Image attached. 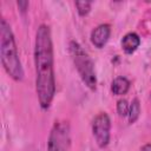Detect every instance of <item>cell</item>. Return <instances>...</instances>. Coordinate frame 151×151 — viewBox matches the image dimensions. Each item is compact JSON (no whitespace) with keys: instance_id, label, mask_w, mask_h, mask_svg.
<instances>
[{"instance_id":"7a4b0ae2","label":"cell","mask_w":151,"mask_h":151,"mask_svg":"<svg viewBox=\"0 0 151 151\" xmlns=\"http://www.w3.org/2000/svg\"><path fill=\"white\" fill-rule=\"evenodd\" d=\"M0 55L7 74L15 81H21L24 79V70L19 59L13 32L5 19L0 21Z\"/></svg>"},{"instance_id":"52a82bcc","label":"cell","mask_w":151,"mask_h":151,"mask_svg":"<svg viewBox=\"0 0 151 151\" xmlns=\"http://www.w3.org/2000/svg\"><path fill=\"white\" fill-rule=\"evenodd\" d=\"M139 45H140V38L134 32H130V33L125 34L124 38L122 39V47H123L124 52L127 54L133 53L139 47Z\"/></svg>"},{"instance_id":"30bf717a","label":"cell","mask_w":151,"mask_h":151,"mask_svg":"<svg viewBox=\"0 0 151 151\" xmlns=\"http://www.w3.org/2000/svg\"><path fill=\"white\" fill-rule=\"evenodd\" d=\"M76 7H77L79 15L84 17L88 14V12L91 11V2L90 1H76Z\"/></svg>"},{"instance_id":"ba28073f","label":"cell","mask_w":151,"mask_h":151,"mask_svg":"<svg viewBox=\"0 0 151 151\" xmlns=\"http://www.w3.org/2000/svg\"><path fill=\"white\" fill-rule=\"evenodd\" d=\"M130 88V81L125 77H117L111 84V91L116 96L125 94Z\"/></svg>"},{"instance_id":"9c48e42d","label":"cell","mask_w":151,"mask_h":151,"mask_svg":"<svg viewBox=\"0 0 151 151\" xmlns=\"http://www.w3.org/2000/svg\"><path fill=\"white\" fill-rule=\"evenodd\" d=\"M139 113H140V104H139V100L137 98H134L130 105V109H129V122L132 124L134 123L138 117H139Z\"/></svg>"},{"instance_id":"6da1fadb","label":"cell","mask_w":151,"mask_h":151,"mask_svg":"<svg viewBox=\"0 0 151 151\" xmlns=\"http://www.w3.org/2000/svg\"><path fill=\"white\" fill-rule=\"evenodd\" d=\"M34 64L38 99L42 109H48L55 93V80L51 31L46 25H40L37 31L34 45Z\"/></svg>"},{"instance_id":"4fadbf2b","label":"cell","mask_w":151,"mask_h":151,"mask_svg":"<svg viewBox=\"0 0 151 151\" xmlns=\"http://www.w3.org/2000/svg\"><path fill=\"white\" fill-rule=\"evenodd\" d=\"M140 151H151V144H145V145L140 149Z\"/></svg>"},{"instance_id":"8fae6325","label":"cell","mask_w":151,"mask_h":151,"mask_svg":"<svg viewBox=\"0 0 151 151\" xmlns=\"http://www.w3.org/2000/svg\"><path fill=\"white\" fill-rule=\"evenodd\" d=\"M129 109H130V105L127 104V101L125 99L118 100V103H117V112H118L119 116H122V117L127 116L129 114Z\"/></svg>"},{"instance_id":"7c38bea8","label":"cell","mask_w":151,"mask_h":151,"mask_svg":"<svg viewBox=\"0 0 151 151\" xmlns=\"http://www.w3.org/2000/svg\"><path fill=\"white\" fill-rule=\"evenodd\" d=\"M18 6L21 7V11L22 12H25L27 9V7H28V2L27 1H18Z\"/></svg>"},{"instance_id":"277c9868","label":"cell","mask_w":151,"mask_h":151,"mask_svg":"<svg viewBox=\"0 0 151 151\" xmlns=\"http://www.w3.org/2000/svg\"><path fill=\"white\" fill-rule=\"evenodd\" d=\"M70 142L68 126L65 123L54 124L47 144V151H66Z\"/></svg>"},{"instance_id":"8992f818","label":"cell","mask_w":151,"mask_h":151,"mask_svg":"<svg viewBox=\"0 0 151 151\" xmlns=\"http://www.w3.org/2000/svg\"><path fill=\"white\" fill-rule=\"evenodd\" d=\"M111 28L107 24H101L98 27H96L91 33V41L97 48H101L105 46L110 38Z\"/></svg>"},{"instance_id":"5b68a950","label":"cell","mask_w":151,"mask_h":151,"mask_svg":"<svg viewBox=\"0 0 151 151\" xmlns=\"http://www.w3.org/2000/svg\"><path fill=\"white\" fill-rule=\"evenodd\" d=\"M110 129H111V122L107 113L101 112L99 113L92 124V131L93 136L96 138L97 144L100 147H105L110 142Z\"/></svg>"},{"instance_id":"3957f363","label":"cell","mask_w":151,"mask_h":151,"mask_svg":"<svg viewBox=\"0 0 151 151\" xmlns=\"http://www.w3.org/2000/svg\"><path fill=\"white\" fill-rule=\"evenodd\" d=\"M70 53L76 65V68L85 85L91 90H94L97 85V78L93 61L91 60L88 54L83 50V47L77 41L70 42Z\"/></svg>"}]
</instances>
